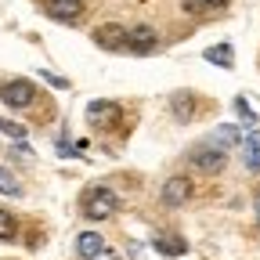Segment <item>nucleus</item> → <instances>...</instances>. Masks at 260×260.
Instances as JSON below:
<instances>
[{"label":"nucleus","mask_w":260,"mask_h":260,"mask_svg":"<svg viewBox=\"0 0 260 260\" xmlns=\"http://www.w3.org/2000/svg\"><path fill=\"white\" fill-rule=\"evenodd\" d=\"M94 44L105 47V51H123V47H126V25H119V22L98 25V29H94Z\"/></svg>","instance_id":"3"},{"label":"nucleus","mask_w":260,"mask_h":260,"mask_svg":"<svg viewBox=\"0 0 260 260\" xmlns=\"http://www.w3.org/2000/svg\"><path fill=\"white\" fill-rule=\"evenodd\" d=\"M191 102H195V98H191V94H177V98H174V116H177L181 123H188V119L195 116V109H191Z\"/></svg>","instance_id":"14"},{"label":"nucleus","mask_w":260,"mask_h":260,"mask_svg":"<svg viewBox=\"0 0 260 260\" xmlns=\"http://www.w3.org/2000/svg\"><path fill=\"white\" fill-rule=\"evenodd\" d=\"M94 260H119V256H116V249H109V246H105V249H102V253H98Z\"/></svg>","instance_id":"19"},{"label":"nucleus","mask_w":260,"mask_h":260,"mask_svg":"<svg viewBox=\"0 0 260 260\" xmlns=\"http://www.w3.org/2000/svg\"><path fill=\"white\" fill-rule=\"evenodd\" d=\"M123 116V109L116 102H90L87 105V123L90 126H116Z\"/></svg>","instance_id":"4"},{"label":"nucleus","mask_w":260,"mask_h":260,"mask_svg":"<svg viewBox=\"0 0 260 260\" xmlns=\"http://www.w3.org/2000/svg\"><path fill=\"white\" fill-rule=\"evenodd\" d=\"M15 217L8 213V210H0V239H15Z\"/></svg>","instance_id":"16"},{"label":"nucleus","mask_w":260,"mask_h":260,"mask_svg":"<svg viewBox=\"0 0 260 260\" xmlns=\"http://www.w3.org/2000/svg\"><path fill=\"white\" fill-rule=\"evenodd\" d=\"M206 61L220 65V69H232V65H235V54H232V47H228V44H217V47L206 51Z\"/></svg>","instance_id":"13"},{"label":"nucleus","mask_w":260,"mask_h":260,"mask_svg":"<svg viewBox=\"0 0 260 260\" xmlns=\"http://www.w3.org/2000/svg\"><path fill=\"white\" fill-rule=\"evenodd\" d=\"M253 206H256V217H260V191H256V199H253Z\"/></svg>","instance_id":"21"},{"label":"nucleus","mask_w":260,"mask_h":260,"mask_svg":"<svg viewBox=\"0 0 260 260\" xmlns=\"http://www.w3.org/2000/svg\"><path fill=\"white\" fill-rule=\"evenodd\" d=\"M102 249H105V239L98 235V232H83V235H76V253H80L83 260H94Z\"/></svg>","instance_id":"10"},{"label":"nucleus","mask_w":260,"mask_h":260,"mask_svg":"<svg viewBox=\"0 0 260 260\" xmlns=\"http://www.w3.org/2000/svg\"><path fill=\"white\" fill-rule=\"evenodd\" d=\"M80 11H83L80 0H47V15H51L54 22H76Z\"/></svg>","instance_id":"9"},{"label":"nucleus","mask_w":260,"mask_h":260,"mask_svg":"<svg viewBox=\"0 0 260 260\" xmlns=\"http://www.w3.org/2000/svg\"><path fill=\"white\" fill-rule=\"evenodd\" d=\"M155 249H159L162 256H181L188 246H184V239H177V235H155Z\"/></svg>","instance_id":"12"},{"label":"nucleus","mask_w":260,"mask_h":260,"mask_svg":"<svg viewBox=\"0 0 260 260\" xmlns=\"http://www.w3.org/2000/svg\"><path fill=\"white\" fill-rule=\"evenodd\" d=\"M235 112H239V119H246V123H256V112L249 109V102H242V98L235 102Z\"/></svg>","instance_id":"17"},{"label":"nucleus","mask_w":260,"mask_h":260,"mask_svg":"<svg viewBox=\"0 0 260 260\" xmlns=\"http://www.w3.org/2000/svg\"><path fill=\"white\" fill-rule=\"evenodd\" d=\"M32 98H37V87H32L29 80H11L0 87V102L11 105V109H29Z\"/></svg>","instance_id":"2"},{"label":"nucleus","mask_w":260,"mask_h":260,"mask_svg":"<svg viewBox=\"0 0 260 260\" xmlns=\"http://www.w3.org/2000/svg\"><path fill=\"white\" fill-rule=\"evenodd\" d=\"M191 162L199 170H206V174H220L224 170V148H217V145H199V148H191Z\"/></svg>","instance_id":"5"},{"label":"nucleus","mask_w":260,"mask_h":260,"mask_svg":"<svg viewBox=\"0 0 260 260\" xmlns=\"http://www.w3.org/2000/svg\"><path fill=\"white\" fill-rule=\"evenodd\" d=\"M155 44H159L155 29H148V25H134V29H126V47H123V51L148 54V51H155Z\"/></svg>","instance_id":"6"},{"label":"nucleus","mask_w":260,"mask_h":260,"mask_svg":"<svg viewBox=\"0 0 260 260\" xmlns=\"http://www.w3.org/2000/svg\"><path fill=\"white\" fill-rule=\"evenodd\" d=\"M239 148H242V162L249 174H260V130H249V134L239 138Z\"/></svg>","instance_id":"8"},{"label":"nucleus","mask_w":260,"mask_h":260,"mask_svg":"<svg viewBox=\"0 0 260 260\" xmlns=\"http://www.w3.org/2000/svg\"><path fill=\"white\" fill-rule=\"evenodd\" d=\"M199 4H206V8H224L228 0H199Z\"/></svg>","instance_id":"20"},{"label":"nucleus","mask_w":260,"mask_h":260,"mask_svg":"<svg viewBox=\"0 0 260 260\" xmlns=\"http://www.w3.org/2000/svg\"><path fill=\"white\" fill-rule=\"evenodd\" d=\"M0 130H4V134H11V138H25V126H18V123H8V119H0Z\"/></svg>","instance_id":"18"},{"label":"nucleus","mask_w":260,"mask_h":260,"mask_svg":"<svg viewBox=\"0 0 260 260\" xmlns=\"http://www.w3.org/2000/svg\"><path fill=\"white\" fill-rule=\"evenodd\" d=\"M0 195H22V184H18V177H15L8 167H0Z\"/></svg>","instance_id":"15"},{"label":"nucleus","mask_w":260,"mask_h":260,"mask_svg":"<svg viewBox=\"0 0 260 260\" xmlns=\"http://www.w3.org/2000/svg\"><path fill=\"white\" fill-rule=\"evenodd\" d=\"M239 138H242V130H239V126H232V123H224V126H217V130H213V141H210V145L228 148V145H239Z\"/></svg>","instance_id":"11"},{"label":"nucleus","mask_w":260,"mask_h":260,"mask_svg":"<svg viewBox=\"0 0 260 260\" xmlns=\"http://www.w3.org/2000/svg\"><path fill=\"white\" fill-rule=\"evenodd\" d=\"M191 195V181L188 177H170L167 184H162V206H170V210H177V206H184V199Z\"/></svg>","instance_id":"7"},{"label":"nucleus","mask_w":260,"mask_h":260,"mask_svg":"<svg viewBox=\"0 0 260 260\" xmlns=\"http://www.w3.org/2000/svg\"><path fill=\"white\" fill-rule=\"evenodd\" d=\"M116 210H119V199H116V191H109V188H94L83 199V217L87 220H109Z\"/></svg>","instance_id":"1"}]
</instances>
